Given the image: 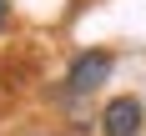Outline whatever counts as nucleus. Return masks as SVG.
I'll return each instance as SVG.
<instances>
[{"label":"nucleus","instance_id":"1","mask_svg":"<svg viewBox=\"0 0 146 136\" xmlns=\"http://www.w3.org/2000/svg\"><path fill=\"white\" fill-rule=\"evenodd\" d=\"M116 71V56L111 50H86V56L71 60V71H66V96H91V91H101Z\"/></svg>","mask_w":146,"mask_h":136},{"label":"nucleus","instance_id":"2","mask_svg":"<svg viewBox=\"0 0 146 136\" xmlns=\"http://www.w3.org/2000/svg\"><path fill=\"white\" fill-rule=\"evenodd\" d=\"M101 136H146V106L136 96H116L101 111Z\"/></svg>","mask_w":146,"mask_h":136},{"label":"nucleus","instance_id":"3","mask_svg":"<svg viewBox=\"0 0 146 136\" xmlns=\"http://www.w3.org/2000/svg\"><path fill=\"white\" fill-rule=\"evenodd\" d=\"M5 20H10V5H5V0H0V30H5Z\"/></svg>","mask_w":146,"mask_h":136}]
</instances>
